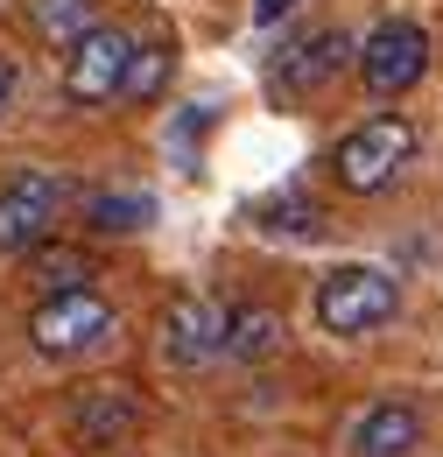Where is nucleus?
Returning <instances> with one entry per match:
<instances>
[{
  "label": "nucleus",
  "mask_w": 443,
  "mask_h": 457,
  "mask_svg": "<svg viewBox=\"0 0 443 457\" xmlns=\"http://www.w3.org/2000/svg\"><path fill=\"white\" fill-rule=\"evenodd\" d=\"M422 444V415L408 401H373L352 422V457H415Z\"/></svg>",
  "instance_id": "9"
},
{
  "label": "nucleus",
  "mask_w": 443,
  "mask_h": 457,
  "mask_svg": "<svg viewBox=\"0 0 443 457\" xmlns=\"http://www.w3.org/2000/svg\"><path fill=\"white\" fill-rule=\"evenodd\" d=\"M29 275H36V282L50 288H85V275H92V261H85V253H71V246H29Z\"/></svg>",
  "instance_id": "15"
},
{
  "label": "nucleus",
  "mask_w": 443,
  "mask_h": 457,
  "mask_svg": "<svg viewBox=\"0 0 443 457\" xmlns=\"http://www.w3.org/2000/svg\"><path fill=\"white\" fill-rule=\"evenodd\" d=\"M359 78H366V92L373 99H401V92H415L422 85V71H430V36H422V21H408V14H388L366 43H359Z\"/></svg>",
  "instance_id": "5"
},
{
  "label": "nucleus",
  "mask_w": 443,
  "mask_h": 457,
  "mask_svg": "<svg viewBox=\"0 0 443 457\" xmlns=\"http://www.w3.org/2000/svg\"><path fill=\"white\" fill-rule=\"evenodd\" d=\"M281 338H288V324H281V310H268V303H232L225 310V359H268V352H281Z\"/></svg>",
  "instance_id": "10"
},
{
  "label": "nucleus",
  "mask_w": 443,
  "mask_h": 457,
  "mask_svg": "<svg viewBox=\"0 0 443 457\" xmlns=\"http://www.w3.org/2000/svg\"><path fill=\"white\" fill-rule=\"evenodd\" d=\"M408 162H415V127L401 113H373L366 127H352L331 148V183L352 190V197H373V190H388Z\"/></svg>",
  "instance_id": "1"
},
{
  "label": "nucleus",
  "mask_w": 443,
  "mask_h": 457,
  "mask_svg": "<svg viewBox=\"0 0 443 457\" xmlns=\"http://www.w3.org/2000/svg\"><path fill=\"white\" fill-rule=\"evenodd\" d=\"M225 352V310L212 295H176L163 310V359L169 366H212Z\"/></svg>",
  "instance_id": "8"
},
{
  "label": "nucleus",
  "mask_w": 443,
  "mask_h": 457,
  "mask_svg": "<svg viewBox=\"0 0 443 457\" xmlns=\"http://www.w3.org/2000/svg\"><path fill=\"white\" fill-rule=\"evenodd\" d=\"M134 63V36L120 21H92L71 50H63V99L71 106H113Z\"/></svg>",
  "instance_id": "4"
},
{
  "label": "nucleus",
  "mask_w": 443,
  "mask_h": 457,
  "mask_svg": "<svg viewBox=\"0 0 443 457\" xmlns=\"http://www.w3.org/2000/svg\"><path fill=\"white\" fill-rule=\"evenodd\" d=\"M268 232H317V204H303V197H281V204H268V219H261Z\"/></svg>",
  "instance_id": "16"
},
{
  "label": "nucleus",
  "mask_w": 443,
  "mask_h": 457,
  "mask_svg": "<svg viewBox=\"0 0 443 457\" xmlns=\"http://www.w3.org/2000/svg\"><path fill=\"white\" fill-rule=\"evenodd\" d=\"M63 219V183L43 170H21L0 183V253H29L43 246Z\"/></svg>",
  "instance_id": "7"
},
{
  "label": "nucleus",
  "mask_w": 443,
  "mask_h": 457,
  "mask_svg": "<svg viewBox=\"0 0 443 457\" xmlns=\"http://www.w3.org/2000/svg\"><path fill=\"white\" fill-rule=\"evenodd\" d=\"M176 78V43L169 36H148L134 43V63H127V85H120V106H155Z\"/></svg>",
  "instance_id": "11"
},
{
  "label": "nucleus",
  "mask_w": 443,
  "mask_h": 457,
  "mask_svg": "<svg viewBox=\"0 0 443 457\" xmlns=\"http://www.w3.org/2000/svg\"><path fill=\"white\" fill-rule=\"evenodd\" d=\"M148 219H155V197H141V190H92L85 197V226L99 239H134V232H148Z\"/></svg>",
  "instance_id": "12"
},
{
  "label": "nucleus",
  "mask_w": 443,
  "mask_h": 457,
  "mask_svg": "<svg viewBox=\"0 0 443 457\" xmlns=\"http://www.w3.org/2000/svg\"><path fill=\"white\" fill-rule=\"evenodd\" d=\"M394 310H401V282H394L388 268L352 261V268H338V275L317 282V324L338 331V338H366V331H380Z\"/></svg>",
  "instance_id": "2"
},
{
  "label": "nucleus",
  "mask_w": 443,
  "mask_h": 457,
  "mask_svg": "<svg viewBox=\"0 0 443 457\" xmlns=\"http://www.w3.org/2000/svg\"><path fill=\"white\" fill-rule=\"evenodd\" d=\"M288 7H296V0H254V21H261V29H275Z\"/></svg>",
  "instance_id": "18"
},
{
  "label": "nucleus",
  "mask_w": 443,
  "mask_h": 457,
  "mask_svg": "<svg viewBox=\"0 0 443 457\" xmlns=\"http://www.w3.org/2000/svg\"><path fill=\"white\" fill-rule=\"evenodd\" d=\"M92 21H106V0H29V29L50 50H71Z\"/></svg>",
  "instance_id": "14"
},
{
  "label": "nucleus",
  "mask_w": 443,
  "mask_h": 457,
  "mask_svg": "<svg viewBox=\"0 0 443 457\" xmlns=\"http://www.w3.org/2000/svg\"><path fill=\"white\" fill-rule=\"evenodd\" d=\"M14 92H21V63H14V57H0V113L14 106Z\"/></svg>",
  "instance_id": "17"
},
{
  "label": "nucleus",
  "mask_w": 443,
  "mask_h": 457,
  "mask_svg": "<svg viewBox=\"0 0 443 457\" xmlns=\"http://www.w3.org/2000/svg\"><path fill=\"white\" fill-rule=\"evenodd\" d=\"M113 303L106 295H92V288H56L36 303V317H29V345L43 352V359H85V352H99L113 338Z\"/></svg>",
  "instance_id": "3"
},
{
  "label": "nucleus",
  "mask_w": 443,
  "mask_h": 457,
  "mask_svg": "<svg viewBox=\"0 0 443 457\" xmlns=\"http://www.w3.org/2000/svg\"><path fill=\"white\" fill-rule=\"evenodd\" d=\"M127 429H141V401L127 395V387H99V395L78 401V436L85 444H113Z\"/></svg>",
  "instance_id": "13"
},
{
  "label": "nucleus",
  "mask_w": 443,
  "mask_h": 457,
  "mask_svg": "<svg viewBox=\"0 0 443 457\" xmlns=\"http://www.w3.org/2000/svg\"><path fill=\"white\" fill-rule=\"evenodd\" d=\"M359 57V43L345 36V29H310V36H296V43H281V57L268 63V92H275L281 106H296V99H317L324 85L345 78V63Z\"/></svg>",
  "instance_id": "6"
}]
</instances>
